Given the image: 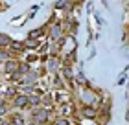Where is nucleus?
I'll list each match as a JSON object with an SVG mask.
<instances>
[{
    "mask_svg": "<svg viewBox=\"0 0 129 125\" xmlns=\"http://www.w3.org/2000/svg\"><path fill=\"white\" fill-rule=\"evenodd\" d=\"M59 35H61V28H59V26H55V28H54V31H52V37H59Z\"/></svg>",
    "mask_w": 129,
    "mask_h": 125,
    "instance_id": "39448f33",
    "label": "nucleus"
},
{
    "mask_svg": "<svg viewBox=\"0 0 129 125\" xmlns=\"http://www.w3.org/2000/svg\"><path fill=\"white\" fill-rule=\"evenodd\" d=\"M94 114H96V112H94V109H85V116H90V118H92Z\"/></svg>",
    "mask_w": 129,
    "mask_h": 125,
    "instance_id": "423d86ee",
    "label": "nucleus"
},
{
    "mask_svg": "<svg viewBox=\"0 0 129 125\" xmlns=\"http://www.w3.org/2000/svg\"><path fill=\"white\" fill-rule=\"evenodd\" d=\"M11 46H15V48H17V50H22V48H24V46H22V43H13V44H11Z\"/></svg>",
    "mask_w": 129,
    "mask_h": 125,
    "instance_id": "0eeeda50",
    "label": "nucleus"
},
{
    "mask_svg": "<svg viewBox=\"0 0 129 125\" xmlns=\"http://www.w3.org/2000/svg\"><path fill=\"white\" fill-rule=\"evenodd\" d=\"M63 6H67V0H61V2L57 4V8H63Z\"/></svg>",
    "mask_w": 129,
    "mask_h": 125,
    "instance_id": "9d476101",
    "label": "nucleus"
},
{
    "mask_svg": "<svg viewBox=\"0 0 129 125\" xmlns=\"http://www.w3.org/2000/svg\"><path fill=\"white\" fill-rule=\"evenodd\" d=\"M48 120V110H37L35 112V121L37 123H44Z\"/></svg>",
    "mask_w": 129,
    "mask_h": 125,
    "instance_id": "f257e3e1",
    "label": "nucleus"
},
{
    "mask_svg": "<svg viewBox=\"0 0 129 125\" xmlns=\"http://www.w3.org/2000/svg\"><path fill=\"white\" fill-rule=\"evenodd\" d=\"M4 112H6V107H4V101L0 99V114H4Z\"/></svg>",
    "mask_w": 129,
    "mask_h": 125,
    "instance_id": "6e6552de",
    "label": "nucleus"
},
{
    "mask_svg": "<svg viewBox=\"0 0 129 125\" xmlns=\"http://www.w3.org/2000/svg\"><path fill=\"white\" fill-rule=\"evenodd\" d=\"M9 44H11V39L6 35H0V46H9Z\"/></svg>",
    "mask_w": 129,
    "mask_h": 125,
    "instance_id": "20e7f679",
    "label": "nucleus"
},
{
    "mask_svg": "<svg viewBox=\"0 0 129 125\" xmlns=\"http://www.w3.org/2000/svg\"><path fill=\"white\" fill-rule=\"evenodd\" d=\"M55 125H68V121H67V120H59Z\"/></svg>",
    "mask_w": 129,
    "mask_h": 125,
    "instance_id": "1a4fd4ad",
    "label": "nucleus"
},
{
    "mask_svg": "<svg viewBox=\"0 0 129 125\" xmlns=\"http://www.w3.org/2000/svg\"><path fill=\"white\" fill-rule=\"evenodd\" d=\"M15 70H17V63H13V61H9L8 64H6V72H15Z\"/></svg>",
    "mask_w": 129,
    "mask_h": 125,
    "instance_id": "7ed1b4c3",
    "label": "nucleus"
},
{
    "mask_svg": "<svg viewBox=\"0 0 129 125\" xmlns=\"http://www.w3.org/2000/svg\"><path fill=\"white\" fill-rule=\"evenodd\" d=\"M28 101H30V98H28V96H17V98H15V105H17V107H24Z\"/></svg>",
    "mask_w": 129,
    "mask_h": 125,
    "instance_id": "f03ea898",
    "label": "nucleus"
}]
</instances>
